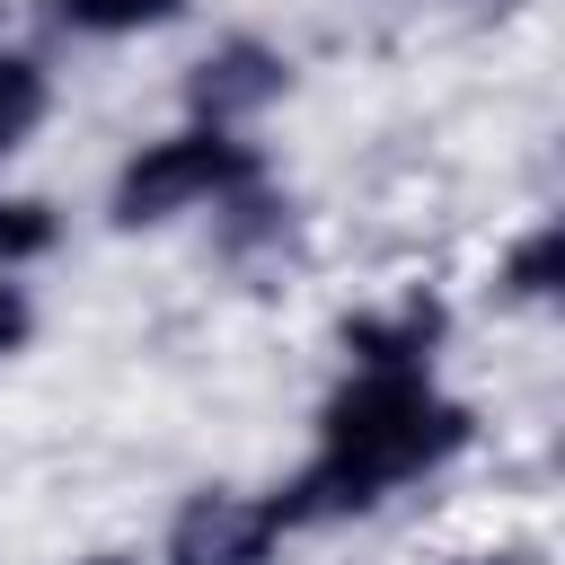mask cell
I'll return each instance as SVG.
<instances>
[{
  "instance_id": "5",
  "label": "cell",
  "mask_w": 565,
  "mask_h": 565,
  "mask_svg": "<svg viewBox=\"0 0 565 565\" xmlns=\"http://www.w3.org/2000/svg\"><path fill=\"white\" fill-rule=\"evenodd\" d=\"M459 344V300L433 274H406L388 291H362L327 318V353L344 371H441Z\"/></svg>"
},
{
  "instance_id": "14",
  "label": "cell",
  "mask_w": 565,
  "mask_h": 565,
  "mask_svg": "<svg viewBox=\"0 0 565 565\" xmlns=\"http://www.w3.org/2000/svg\"><path fill=\"white\" fill-rule=\"evenodd\" d=\"M0 35H9V0H0Z\"/></svg>"
},
{
  "instance_id": "4",
  "label": "cell",
  "mask_w": 565,
  "mask_h": 565,
  "mask_svg": "<svg viewBox=\"0 0 565 565\" xmlns=\"http://www.w3.org/2000/svg\"><path fill=\"white\" fill-rule=\"evenodd\" d=\"M291 97H300V53L265 26H212L177 71V115L230 132H265Z\"/></svg>"
},
{
  "instance_id": "1",
  "label": "cell",
  "mask_w": 565,
  "mask_h": 565,
  "mask_svg": "<svg viewBox=\"0 0 565 565\" xmlns=\"http://www.w3.org/2000/svg\"><path fill=\"white\" fill-rule=\"evenodd\" d=\"M477 450H486V406L450 388L441 371H344L335 362L309 406V441L274 477V494L300 539H327L459 477Z\"/></svg>"
},
{
  "instance_id": "2",
  "label": "cell",
  "mask_w": 565,
  "mask_h": 565,
  "mask_svg": "<svg viewBox=\"0 0 565 565\" xmlns=\"http://www.w3.org/2000/svg\"><path fill=\"white\" fill-rule=\"evenodd\" d=\"M265 168H274V150L256 132L177 115V124H159V132H141V141L115 150V168L97 185V221L115 238H168V230H194L212 203H230Z\"/></svg>"
},
{
  "instance_id": "7",
  "label": "cell",
  "mask_w": 565,
  "mask_h": 565,
  "mask_svg": "<svg viewBox=\"0 0 565 565\" xmlns=\"http://www.w3.org/2000/svg\"><path fill=\"white\" fill-rule=\"evenodd\" d=\"M486 300H494L503 318H547V309L565 300V221H556V212H521V221L494 238Z\"/></svg>"
},
{
  "instance_id": "13",
  "label": "cell",
  "mask_w": 565,
  "mask_h": 565,
  "mask_svg": "<svg viewBox=\"0 0 565 565\" xmlns=\"http://www.w3.org/2000/svg\"><path fill=\"white\" fill-rule=\"evenodd\" d=\"M62 565H150L141 547H124V539H106V547H71Z\"/></svg>"
},
{
  "instance_id": "9",
  "label": "cell",
  "mask_w": 565,
  "mask_h": 565,
  "mask_svg": "<svg viewBox=\"0 0 565 565\" xmlns=\"http://www.w3.org/2000/svg\"><path fill=\"white\" fill-rule=\"evenodd\" d=\"M62 115V71H53V44H26V35H0V177L53 132Z\"/></svg>"
},
{
  "instance_id": "6",
  "label": "cell",
  "mask_w": 565,
  "mask_h": 565,
  "mask_svg": "<svg viewBox=\"0 0 565 565\" xmlns=\"http://www.w3.org/2000/svg\"><path fill=\"white\" fill-rule=\"evenodd\" d=\"M203 256L230 274V282H282L300 256H309V203L282 185V168L247 177L230 203H212L203 221Z\"/></svg>"
},
{
  "instance_id": "3",
  "label": "cell",
  "mask_w": 565,
  "mask_h": 565,
  "mask_svg": "<svg viewBox=\"0 0 565 565\" xmlns=\"http://www.w3.org/2000/svg\"><path fill=\"white\" fill-rule=\"evenodd\" d=\"M300 547V530L282 521V494H274V477L256 486V477H194L168 512H159V530H150V565H282Z\"/></svg>"
},
{
  "instance_id": "8",
  "label": "cell",
  "mask_w": 565,
  "mask_h": 565,
  "mask_svg": "<svg viewBox=\"0 0 565 565\" xmlns=\"http://www.w3.org/2000/svg\"><path fill=\"white\" fill-rule=\"evenodd\" d=\"M44 44H79V53H124V44H159L177 35L203 0H26Z\"/></svg>"
},
{
  "instance_id": "11",
  "label": "cell",
  "mask_w": 565,
  "mask_h": 565,
  "mask_svg": "<svg viewBox=\"0 0 565 565\" xmlns=\"http://www.w3.org/2000/svg\"><path fill=\"white\" fill-rule=\"evenodd\" d=\"M35 344H44V291L35 274H0V371L26 362Z\"/></svg>"
},
{
  "instance_id": "10",
  "label": "cell",
  "mask_w": 565,
  "mask_h": 565,
  "mask_svg": "<svg viewBox=\"0 0 565 565\" xmlns=\"http://www.w3.org/2000/svg\"><path fill=\"white\" fill-rule=\"evenodd\" d=\"M71 247V212L35 185H0V274H44Z\"/></svg>"
},
{
  "instance_id": "12",
  "label": "cell",
  "mask_w": 565,
  "mask_h": 565,
  "mask_svg": "<svg viewBox=\"0 0 565 565\" xmlns=\"http://www.w3.org/2000/svg\"><path fill=\"white\" fill-rule=\"evenodd\" d=\"M433 565H547V539H521V530H486V539H459V547H441Z\"/></svg>"
}]
</instances>
